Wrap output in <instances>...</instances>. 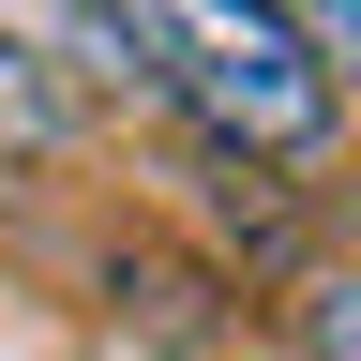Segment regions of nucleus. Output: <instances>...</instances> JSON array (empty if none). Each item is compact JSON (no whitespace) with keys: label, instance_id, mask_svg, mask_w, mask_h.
I'll return each instance as SVG.
<instances>
[{"label":"nucleus","instance_id":"nucleus-4","mask_svg":"<svg viewBox=\"0 0 361 361\" xmlns=\"http://www.w3.org/2000/svg\"><path fill=\"white\" fill-rule=\"evenodd\" d=\"M316 61H331V90H361V0H331V16H316Z\"/></svg>","mask_w":361,"mask_h":361},{"label":"nucleus","instance_id":"nucleus-1","mask_svg":"<svg viewBox=\"0 0 361 361\" xmlns=\"http://www.w3.org/2000/svg\"><path fill=\"white\" fill-rule=\"evenodd\" d=\"M121 45L196 106L211 151H241V166H316L331 121H346L331 61H316V16H271V0H166V16H121Z\"/></svg>","mask_w":361,"mask_h":361},{"label":"nucleus","instance_id":"nucleus-2","mask_svg":"<svg viewBox=\"0 0 361 361\" xmlns=\"http://www.w3.org/2000/svg\"><path fill=\"white\" fill-rule=\"evenodd\" d=\"M0 151H61V90H45V61H30V30H0Z\"/></svg>","mask_w":361,"mask_h":361},{"label":"nucleus","instance_id":"nucleus-3","mask_svg":"<svg viewBox=\"0 0 361 361\" xmlns=\"http://www.w3.org/2000/svg\"><path fill=\"white\" fill-rule=\"evenodd\" d=\"M301 361H361V271H331V286H301Z\"/></svg>","mask_w":361,"mask_h":361}]
</instances>
